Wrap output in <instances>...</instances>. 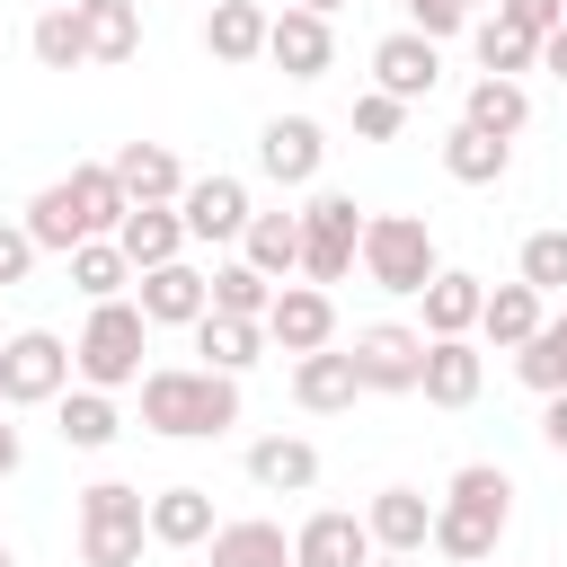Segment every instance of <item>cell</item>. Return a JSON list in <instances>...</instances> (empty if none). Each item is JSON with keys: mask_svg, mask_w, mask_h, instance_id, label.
Returning a JSON list of instances; mask_svg holds the SVG:
<instances>
[{"mask_svg": "<svg viewBox=\"0 0 567 567\" xmlns=\"http://www.w3.org/2000/svg\"><path fill=\"white\" fill-rule=\"evenodd\" d=\"M372 567H408V558H390V549H381V558H372Z\"/></svg>", "mask_w": 567, "mask_h": 567, "instance_id": "obj_48", "label": "cell"}, {"mask_svg": "<svg viewBox=\"0 0 567 567\" xmlns=\"http://www.w3.org/2000/svg\"><path fill=\"white\" fill-rule=\"evenodd\" d=\"M266 337H275L284 354H319V346H337V292H328V284H275V301H266Z\"/></svg>", "mask_w": 567, "mask_h": 567, "instance_id": "obj_11", "label": "cell"}, {"mask_svg": "<svg viewBox=\"0 0 567 567\" xmlns=\"http://www.w3.org/2000/svg\"><path fill=\"white\" fill-rule=\"evenodd\" d=\"M292 399H301L310 416H346V408L363 399V372H354V354H346V346L292 354Z\"/></svg>", "mask_w": 567, "mask_h": 567, "instance_id": "obj_18", "label": "cell"}, {"mask_svg": "<svg viewBox=\"0 0 567 567\" xmlns=\"http://www.w3.org/2000/svg\"><path fill=\"white\" fill-rule=\"evenodd\" d=\"M71 381H80V363H71V346L53 328H9V346H0V408H53Z\"/></svg>", "mask_w": 567, "mask_h": 567, "instance_id": "obj_7", "label": "cell"}, {"mask_svg": "<svg viewBox=\"0 0 567 567\" xmlns=\"http://www.w3.org/2000/svg\"><path fill=\"white\" fill-rule=\"evenodd\" d=\"M363 257V213L346 186H310L301 204V284H346Z\"/></svg>", "mask_w": 567, "mask_h": 567, "instance_id": "obj_6", "label": "cell"}, {"mask_svg": "<svg viewBox=\"0 0 567 567\" xmlns=\"http://www.w3.org/2000/svg\"><path fill=\"white\" fill-rule=\"evenodd\" d=\"M363 284H381V292H425L434 275H443V257H434V230H425V213H363Z\"/></svg>", "mask_w": 567, "mask_h": 567, "instance_id": "obj_4", "label": "cell"}, {"mask_svg": "<svg viewBox=\"0 0 567 567\" xmlns=\"http://www.w3.org/2000/svg\"><path fill=\"white\" fill-rule=\"evenodd\" d=\"M372 523L346 514V505H319L301 532H292V567H372Z\"/></svg>", "mask_w": 567, "mask_h": 567, "instance_id": "obj_13", "label": "cell"}, {"mask_svg": "<svg viewBox=\"0 0 567 567\" xmlns=\"http://www.w3.org/2000/svg\"><path fill=\"white\" fill-rule=\"evenodd\" d=\"M319 159H328V133H319L310 115H275V124L257 133V168H266L275 186H319Z\"/></svg>", "mask_w": 567, "mask_h": 567, "instance_id": "obj_14", "label": "cell"}, {"mask_svg": "<svg viewBox=\"0 0 567 567\" xmlns=\"http://www.w3.org/2000/svg\"><path fill=\"white\" fill-rule=\"evenodd\" d=\"M71 284H80L89 301H115V292H133V257H124L115 239H80V248H71Z\"/></svg>", "mask_w": 567, "mask_h": 567, "instance_id": "obj_37", "label": "cell"}, {"mask_svg": "<svg viewBox=\"0 0 567 567\" xmlns=\"http://www.w3.org/2000/svg\"><path fill=\"white\" fill-rule=\"evenodd\" d=\"M266 62H275L284 80H328V71H337V27L292 0V9H275V27H266Z\"/></svg>", "mask_w": 567, "mask_h": 567, "instance_id": "obj_9", "label": "cell"}, {"mask_svg": "<svg viewBox=\"0 0 567 567\" xmlns=\"http://www.w3.org/2000/svg\"><path fill=\"white\" fill-rule=\"evenodd\" d=\"M248 478L266 496H310L319 487V443L310 434H257L248 443Z\"/></svg>", "mask_w": 567, "mask_h": 567, "instance_id": "obj_20", "label": "cell"}, {"mask_svg": "<svg viewBox=\"0 0 567 567\" xmlns=\"http://www.w3.org/2000/svg\"><path fill=\"white\" fill-rule=\"evenodd\" d=\"M505 523H514V478L496 461H461L452 487L434 496V549L452 567H478V558H496Z\"/></svg>", "mask_w": 567, "mask_h": 567, "instance_id": "obj_2", "label": "cell"}, {"mask_svg": "<svg viewBox=\"0 0 567 567\" xmlns=\"http://www.w3.org/2000/svg\"><path fill=\"white\" fill-rule=\"evenodd\" d=\"M425 337H478V310H487V284L470 275V266H443L425 292Z\"/></svg>", "mask_w": 567, "mask_h": 567, "instance_id": "obj_25", "label": "cell"}, {"mask_svg": "<svg viewBox=\"0 0 567 567\" xmlns=\"http://www.w3.org/2000/svg\"><path fill=\"white\" fill-rule=\"evenodd\" d=\"M239 257L257 266V275H301V213H248V230H239Z\"/></svg>", "mask_w": 567, "mask_h": 567, "instance_id": "obj_30", "label": "cell"}, {"mask_svg": "<svg viewBox=\"0 0 567 567\" xmlns=\"http://www.w3.org/2000/svg\"><path fill=\"white\" fill-rule=\"evenodd\" d=\"M301 9H319V18H337V9H346V0H301Z\"/></svg>", "mask_w": 567, "mask_h": 567, "instance_id": "obj_47", "label": "cell"}, {"mask_svg": "<svg viewBox=\"0 0 567 567\" xmlns=\"http://www.w3.org/2000/svg\"><path fill=\"white\" fill-rule=\"evenodd\" d=\"M505 168H514V142L505 133H478V124H452L443 133V177L452 186H496Z\"/></svg>", "mask_w": 567, "mask_h": 567, "instance_id": "obj_27", "label": "cell"}, {"mask_svg": "<svg viewBox=\"0 0 567 567\" xmlns=\"http://www.w3.org/2000/svg\"><path fill=\"white\" fill-rule=\"evenodd\" d=\"M0 346H9V328H0Z\"/></svg>", "mask_w": 567, "mask_h": 567, "instance_id": "obj_52", "label": "cell"}, {"mask_svg": "<svg viewBox=\"0 0 567 567\" xmlns=\"http://www.w3.org/2000/svg\"><path fill=\"white\" fill-rule=\"evenodd\" d=\"M142 354H151V319H142V301H133V292L89 301V328L71 337L80 381H89V390H133V381H142Z\"/></svg>", "mask_w": 567, "mask_h": 567, "instance_id": "obj_3", "label": "cell"}, {"mask_svg": "<svg viewBox=\"0 0 567 567\" xmlns=\"http://www.w3.org/2000/svg\"><path fill=\"white\" fill-rule=\"evenodd\" d=\"M496 18L523 35H549V27H567V0H496Z\"/></svg>", "mask_w": 567, "mask_h": 567, "instance_id": "obj_43", "label": "cell"}, {"mask_svg": "<svg viewBox=\"0 0 567 567\" xmlns=\"http://www.w3.org/2000/svg\"><path fill=\"white\" fill-rule=\"evenodd\" d=\"M540 319H549V292H532V284L514 275V284H487V310H478V337L514 354V346H523V337H532Z\"/></svg>", "mask_w": 567, "mask_h": 567, "instance_id": "obj_28", "label": "cell"}, {"mask_svg": "<svg viewBox=\"0 0 567 567\" xmlns=\"http://www.w3.org/2000/svg\"><path fill=\"white\" fill-rule=\"evenodd\" d=\"M142 425L168 434V443L230 434L239 425V381L213 372V363H159V372H142Z\"/></svg>", "mask_w": 567, "mask_h": 567, "instance_id": "obj_1", "label": "cell"}, {"mask_svg": "<svg viewBox=\"0 0 567 567\" xmlns=\"http://www.w3.org/2000/svg\"><path fill=\"white\" fill-rule=\"evenodd\" d=\"M540 71H549V80H567V27H549V35H540Z\"/></svg>", "mask_w": 567, "mask_h": 567, "instance_id": "obj_45", "label": "cell"}, {"mask_svg": "<svg viewBox=\"0 0 567 567\" xmlns=\"http://www.w3.org/2000/svg\"><path fill=\"white\" fill-rule=\"evenodd\" d=\"M399 9H408V27H416V35H434V44L478 27V0H399Z\"/></svg>", "mask_w": 567, "mask_h": 567, "instance_id": "obj_40", "label": "cell"}, {"mask_svg": "<svg viewBox=\"0 0 567 567\" xmlns=\"http://www.w3.org/2000/svg\"><path fill=\"white\" fill-rule=\"evenodd\" d=\"M354 372H363V390H390V399H408L416 381H425V328H399V319H372V328H354Z\"/></svg>", "mask_w": 567, "mask_h": 567, "instance_id": "obj_8", "label": "cell"}, {"mask_svg": "<svg viewBox=\"0 0 567 567\" xmlns=\"http://www.w3.org/2000/svg\"><path fill=\"white\" fill-rule=\"evenodd\" d=\"M461 124H478V133H523L532 124V97H523V80H496V71H478L470 80V97H461Z\"/></svg>", "mask_w": 567, "mask_h": 567, "instance_id": "obj_32", "label": "cell"}, {"mask_svg": "<svg viewBox=\"0 0 567 567\" xmlns=\"http://www.w3.org/2000/svg\"><path fill=\"white\" fill-rule=\"evenodd\" d=\"M27 53H35L44 71H80V62H89V27H80V0H53V9L27 27Z\"/></svg>", "mask_w": 567, "mask_h": 567, "instance_id": "obj_33", "label": "cell"}, {"mask_svg": "<svg viewBox=\"0 0 567 567\" xmlns=\"http://www.w3.org/2000/svg\"><path fill=\"white\" fill-rule=\"evenodd\" d=\"M53 425H62V443H71V452H106V443L124 434V416H115V390H89V381L53 399Z\"/></svg>", "mask_w": 567, "mask_h": 567, "instance_id": "obj_29", "label": "cell"}, {"mask_svg": "<svg viewBox=\"0 0 567 567\" xmlns=\"http://www.w3.org/2000/svg\"><path fill=\"white\" fill-rule=\"evenodd\" d=\"M470 53H478V71H496V80L540 71V35H523V27H505V18H478V27H470Z\"/></svg>", "mask_w": 567, "mask_h": 567, "instance_id": "obj_36", "label": "cell"}, {"mask_svg": "<svg viewBox=\"0 0 567 567\" xmlns=\"http://www.w3.org/2000/svg\"><path fill=\"white\" fill-rule=\"evenodd\" d=\"M540 443L567 461V390H549V399H540Z\"/></svg>", "mask_w": 567, "mask_h": 567, "instance_id": "obj_44", "label": "cell"}, {"mask_svg": "<svg viewBox=\"0 0 567 567\" xmlns=\"http://www.w3.org/2000/svg\"><path fill=\"white\" fill-rule=\"evenodd\" d=\"M434 80H443V44L434 35H416V27H390L381 44H372V89H390V97H434Z\"/></svg>", "mask_w": 567, "mask_h": 567, "instance_id": "obj_12", "label": "cell"}, {"mask_svg": "<svg viewBox=\"0 0 567 567\" xmlns=\"http://www.w3.org/2000/svg\"><path fill=\"white\" fill-rule=\"evenodd\" d=\"M266 301H275V275H257L248 257L213 266V310H230V319H266Z\"/></svg>", "mask_w": 567, "mask_h": 567, "instance_id": "obj_38", "label": "cell"}, {"mask_svg": "<svg viewBox=\"0 0 567 567\" xmlns=\"http://www.w3.org/2000/svg\"><path fill=\"white\" fill-rule=\"evenodd\" d=\"M213 532H221V514H213V487L177 478V487H159V496H151V540H159V549H204Z\"/></svg>", "mask_w": 567, "mask_h": 567, "instance_id": "obj_21", "label": "cell"}, {"mask_svg": "<svg viewBox=\"0 0 567 567\" xmlns=\"http://www.w3.org/2000/svg\"><path fill=\"white\" fill-rule=\"evenodd\" d=\"M18 221L35 230V248H44V257H71L80 239H97V230H89V204H80V186H71V177L35 186V204H27Z\"/></svg>", "mask_w": 567, "mask_h": 567, "instance_id": "obj_22", "label": "cell"}, {"mask_svg": "<svg viewBox=\"0 0 567 567\" xmlns=\"http://www.w3.org/2000/svg\"><path fill=\"white\" fill-rule=\"evenodd\" d=\"M363 523H372V549H390V558L434 549V496H425V487H381V496L363 505Z\"/></svg>", "mask_w": 567, "mask_h": 567, "instance_id": "obj_16", "label": "cell"}, {"mask_svg": "<svg viewBox=\"0 0 567 567\" xmlns=\"http://www.w3.org/2000/svg\"><path fill=\"white\" fill-rule=\"evenodd\" d=\"M523 284L549 292V301L567 292V230H532V239H523Z\"/></svg>", "mask_w": 567, "mask_h": 567, "instance_id": "obj_39", "label": "cell"}, {"mask_svg": "<svg viewBox=\"0 0 567 567\" xmlns=\"http://www.w3.org/2000/svg\"><path fill=\"white\" fill-rule=\"evenodd\" d=\"M487 390V354L470 346V337H425V381H416V399L425 408H470Z\"/></svg>", "mask_w": 567, "mask_h": 567, "instance_id": "obj_15", "label": "cell"}, {"mask_svg": "<svg viewBox=\"0 0 567 567\" xmlns=\"http://www.w3.org/2000/svg\"><path fill=\"white\" fill-rule=\"evenodd\" d=\"M115 248L133 257V275H142V266H168V257H186V213H177V204H133V213L115 221Z\"/></svg>", "mask_w": 567, "mask_h": 567, "instance_id": "obj_24", "label": "cell"}, {"mask_svg": "<svg viewBox=\"0 0 567 567\" xmlns=\"http://www.w3.org/2000/svg\"><path fill=\"white\" fill-rule=\"evenodd\" d=\"M35 257H44V248H35V230H27V221H0V292H9V284H27V275H35Z\"/></svg>", "mask_w": 567, "mask_h": 567, "instance_id": "obj_42", "label": "cell"}, {"mask_svg": "<svg viewBox=\"0 0 567 567\" xmlns=\"http://www.w3.org/2000/svg\"><path fill=\"white\" fill-rule=\"evenodd\" d=\"M514 372H523V390H540V399L567 390V310H549V319L514 346Z\"/></svg>", "mask_w": 567, "mask_h": 567, "instance_id": "obj_35", "label": "cell"}, {"mask_svg": "<svg viewBox=\"0 0 567 567\" xmlns=\"http://www.w3.org/2000/svg\"><path fill=\"white\" fill-rule=\"evenodd\" d=\"M213 567H292V540H284V523L239 514V523L213 532Z\"/></svg>", "mask_w": 567, "mask_h": 567, "instance_id": "obj_31", "label": "cell"}, {"mask_svg": "<svg viewBox=\"0 0 567 567\" xmlns=\"http://www.w3.org/2000/svg\"><path fill=\"white\" fill-rule=\"evenodd\" d=\"M558 310H567V292H558Z\"/></svg>", "mask_w": 567, "mask_h": 567, "instance_id": "obj_50", "label": "cell"}, {"mask_svg": "<svg viewBox=\"0 0 567 567\" xmlns=\"http://www.w3.org/2000/svg\"><path fill=\"white\" fill-rule=\"evenodd\" d=\"M80 27H89V62H133L142 0H80Z\"/></svg>", "mask_w": 567, "mask_h": 567, "instance_id": "obj_34", "label": "cell"}, {"mask_svg": "<svg viewBox=\"0 0 567 567\" xmlns=\"http://www.w3.org/2000/svg\"><path fill=\"white\" fill-rule=\"evenodd\" d=\"M266 27H275V9H257V0H213V18H204V53L213 62H266Z\"/></svg>", "mask_w": 567, "mask_h": 567, "instance_id": "obj_23", "label": "cell"}, {"mask_svg": "<svg viewBox=\"0 0 567 567\" xmlns=\"http://www.w3.org/2000/svg\"><path fill=\"white\" fill-rule=\"evenodd\" d=\"M133 301H142L151 328H195V319L213 310V275L186 266V257H168V266H142V275H133Z\"/></svg>", "mask_w": 567, "mask_h": 567, "instance_id": "obj_10", "label": "cell"}, {"mask_svg": "<svg viewBox=\"0 0 567 567\" xmlns=\"http://www.w3.org/2000/svg\"><path fill=\"white\" fill-rule=\"evenodd\" d=\"M177 213H186V239H239L257 204H248V186H239V177H221V168H213V177H186Z\"/></svg>", "mask_w": 567, "mask_h": 567, "instance_id": "obj_17", "label": "cell"}, {"mask_svg": "<svg viewBox=\"0 0 567 567\" xmlns=\"http://www.w3.org/2000/svg\"><path fill=\"white\" fill-rule=\"evenodd\" d=\"M0 567H18V558H9V540H0Z\"/></svg>", "mask_w": 567, "mask_h": 567, "instance_id": "obj_49", "label": "cell"}, {"mask_svg": "<svg viewBox=\"0 0 567 567\" xmlns=\"http://www.w3.org/2000/svg\"><path fill=\"white\" fill-rule=\"evenodd\" d=\"M399 124H408V97H390V89H363L354 97V133L363 142H399Z\"/></svg>", "mask_w": 567, "mask_h": 567, "instance_id": "obj_41", "label": "cell"}, {"mask_svg": "<svg viewBox=\"0 0 567 567\" xmlns=\"http://www.w3.org/2000/svg\"><path fill=\"white\" fill-rule=\"evenodd\" d=\"M115 186L133 195V204H177L186 195V159L168 151V142H115Z\"/></svg>", "mask_w": 567, "mask_h": 567, "instance_id": "obj_19", "label": "cell"}, {"mask_svg": "<svg viewBox=\"0 0 567 567\" xmlns=\"http://www.w3.org/2000/svg\"><path fill=\"white\" fill-rule=\"evenodd\" d=\"M478 567H496V558H478Z\"/></svg>", "mask_w": 567, "mask_h": 567, "instance_id": "obj_51", "label": "cell"}, {"mask_svg": "<svg viewBox=\"0 0 567 567\" xmlns=\"http://www.w3.org/2000/svg\"><path fill=\"white\" fill-rule=\"evenodd\" d=\"M18 461H27V443H18V425H9V416H0V478H9V470H18Z\"/></svg>", "mask_w": 567, "mask_h": 567, "instance_id": "obj_46", "label": "cell"}, {"mask_svg": "<svg viewBox=\"0 0 567 567\" xmlns=\"http://www.w3.org/2000/svg\"><path fill=\"white\" fill-rule=\"evenodd\" d=\"M151 540V496L124 478L80 487V567H133Z\"/></svg>", "mask_w": 567, "mask_h": 567, "instance_id": "obj_5", "label": "cell"}, {"mask_svg": "<svg viewBox=\"0 0 567 567\" xmlns=\"http://www.w3.org/2000/svg\"><path fill=\"white\" fill-rule=\"evenodd\" d=\"M266 346H275V337H266V319H230V310H204V319H195V354H204L213 372H230V381H239Z\"/></svg>", "mask_w": 567, "mask_h": 567, "instance_id": "obj_26", "label": "cell"}]
</instances>
